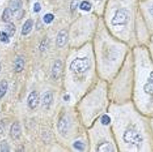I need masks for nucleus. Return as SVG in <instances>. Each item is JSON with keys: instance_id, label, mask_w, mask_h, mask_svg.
Wrapping results in <instances>:
<instances>
[{"instance_id": "5", "label": "nucleus", "mask_w": 153, "mask_h": 152, "mask_svg": "<svg viewBox=\"0 0 153 152\" xmlns=\"http://www.w3.org/2000/svg\"><path fill=\"white\" fill-rule=\"evenodd\" d=\"M90 65V61L86 57L76 58L71 62L70 68L75 73H83L88 70Z\"/></svg>"}, {"instance_id": "16", "label": "nucleus", "mask_w": 153, "mask_h": 152, "mask_svg": "<svg viewBox=\"0 0 153 152\" xmlns=\"http://www.w3.org/2000/svg\"><path fill=\"white\" fill-rule=\"evenodd\" d=\"M22 0H11L10 6V9L13 12H16L22 7Z\"/></svg>"}, {"instance_id": "27", "label": "nucleus", "mask_w": 153, "mask_h": 152, "mask_svg": "<svg viewBox=\"0 0 153 152\" xmlns=\"http://www.w3.org/2000/svg\"><path fill=\"white\" fill-rule=\"evenodd\" d=\"M33 10H34L35 12H39L41 10V6H40V4L38 2L34 4Z\"/></svg>"}, {"instance_id": "3", "label": "nucleus", "mask_w": 153, "mask_h": 152, "mask_svg": "<svg viewBox=\"0 0 153 152\" xmlns=\"http://www.w3.org/2000/svg\"><path fill=\"white\" fill-rule=\"evenodd\" d=\"M111 20L113 26L119 29V34L131 49L138 46L137 26L140 15L139 0H120Z\"/></svg>"}, {"instance_id": "18", "label": "nucleus", "mask_w": 153, "mask_h": 152, "mask_svg": "<svg viewBox=\"0 0 153 152\" xmlns=\"http://www.w3.org/2000/svg\"><path fill=\"white\" fill-rule=\"evenodd\" d=\"M8 83L5 80L0 81V99L2 98L7 92Z\"/></svg>"}, {"instance_id": "22", "label": "nucleus", "mask_w": 153, "mask_h": 152, "mask_svg": "<svg viewBox=\"0 0 153 152\" xmlns=\"http://www.w3.org/2000/svg\"><path fill=\"white\" fill-rule=\"evenodd\" d=\"M80 8L82 10L89 11L91 9V6L90 3L86 1H84L80 4Z\"/></svg>"}, {"instance_id": "9", "label": "nucleus", "mask_w": 153, "mask_h": 152, "mask_svg": "<svg viewBox=\"0 0 153 152\" xmlns=\"http://www.w3.org/2000/svg\"><path fill=\"white\" fill-rule=\"evenodd\" d=\"M28 105L31 109L36 108L39 102V96L38 93L36 91L31 92L27 98Z\"/></svg>"}, {"instance_id": "17", "label": "nucleus", "mask_w": 153, "mask_h": 152, "mask_svg": "<svg viewBox=\"0 0 153 152\" xmlns=\"http://www.w3.org/2000/svg\"><path fill=\"white\" fill-rule=\"evenodd\" d=\"M16 32V27L13 23H10L5 27V32L9 37L13 36Z\"/></svg>"}, {"instance_id": "23", "label": "nucleus", "mask_w": 153, "mask_h": 152, "mask_svg": "<svg viewBox=\"0 0 153 152\" xmlns=\"http://www.w3.org/2000/svg\"><path fill=\"white\" fill-rule=\"evenodd\" d=\"M54 18V16L51 13H47L44 16L43 19L45 23L46 24H49L53 21Z\"/></svg>"}, {"instance_id": "26", "label": "nucleus", "mask_w": 153, "mask_h": 152, "mask_svg": "<svg viewBox=\"0 0 153 152\" xmlns=\"http://www.w3.org/2000/svg\"><path fill=\"white\" fill-rule=\"evenodd\" d=\"M9 146L6 142L1 143L0 144V152L9 151Z\"/></svg>"}, {"instance_id": "12", "label": "nucleus", "mask_w": 153, "mask_h": 152, "mask_svg": "<svg viewBox=\"0 0 153 152\" xmlns=\"http://www.w3.org/2000/svg\"><path fill=\"white\" fill-rule=\"evenodd\" d=\"M53 95L51 92L47 91L45 92L42 95L41 102L42 104L45 107H48L52 103L53 101Z\"/></svg>"}, {"instance_id": "11", "label": "nucleus", "mask_w": 153, "mask_h": 152, "mask_svg": "<svg viewBox=\"0 0 153 152\" xmlns=\"http://www.w3.org/2000/svg\"><path fill=\"white\" fill-rule=\"evenodd\" d=\"M98 152H114L116 151L114 145L109 142H104L98 145L96 148Z\"/></svg>"}, {"instance_id": "20", "label": "nucleus", "mask_w": 153, "mask_h": 152, "mask_svg": "<svg viewBox=\"0 0 153 152\" xmlns=\"http://www.w3.org/2000/svg\"><path fill=\"white\" fill-rule=\"evenodd\" d=\"M73 146L75 150L79 151H83L84 150L85 147L84 143L80 141H75L74 143Z\"/></svg>"}, {"instance_id": "4", "label": "nucleus", "mask_w": 153, "mask_h": 152, "mask_svg": "<svg viewBox=\"0 0 153 152\" xmlns=\"http://www.w3.org/2000/svg\"><path fill=\"white\" fill-rule=\"evenodd\" d=\"M139 10L151 35H153V0H139Z\"/></svg>"}, {"instance_id": "6", "label": "nucleus", "mask_w": 153, "mask_h": 152, "mask_svg": "<svg viewBox=\"0 0 153 152\" xmlns=\"http://www.w3.org/2000/svg\"><path fill=\"white\" fill-rule=\"evenodd\" d=\"M70 122L68 117L63 116L59 119L57 123V130L62 136L65 137L69 134Z\"/></svg>"}, {"instance_id": "30", "label": "nucleus", "mask_w": 153, "mask_h": 152, "mask_svg": "<svg viewBox=\"0 0 153 152\" xmlns=\"http://www.w3.org/2000/svg\"><path fill=\"white\" fill-rule=\"evenodd\" d=\"M63 99L65 102L69 101L71 100V96L69 94L65 95H64Z\"/></svg>"}, {"instance_id": "19", "label": "nucleus", "mask_w": 153, "mask_h": 152, "mask_svg": "<svg viewBox=\"0 0 153 152\" xmlns=\"http://www.w3.org/2000/svg\"><path fill=\"white\" fill-rule=\"evenodd\" d=\"M150 57L153 62V35H151L150 40L146 45Z\"/></svg>"}, {"instance_id": "25", "label": "nucleus", "mask_w": 153, "mask_h": 152, "mask_svg": "<svg viewBox=\"0 0 153 152\" xmlns=\"http://www.w3.org/2000/svg\"><path fill=\"white\" fill-rule=\"evenodd\" d=\"M79 3V0H72L71 4V9L72 11L77 9Z\"/></svg>"}, {"instance_id": "24", "label": "nucleus", "mask_w": 153, "mask_h": 152, "mask_svg": "<svg viewBox=\"0 0 153 152\" xmlns=\"http://www.w3.org/2000/svg\"><path fill=\"white\" fill-rule=\"evenodd\" d=\"M9 36L6 32L0 31V40L3 43H8L9 42Z\"/></svg>"}, {"instance_id": "21", "label": "nucleus", "mask_w": 153, "mask_h": 152, "mask_svg": "<svg viewBox=\"0 0 153 152\" xmlns=\"http://www.w3.org/2000/svg\"><path fill=\"white\" fill-rule=\"evenodd\" d=\"M111 119L109 116L107 114H104L101 118V123L104 126H108L111 122Z\"/></svg>"}, {"instance_id": "13", "label": "nucleus", "mask_w": 153, "mask_h": 152, "mask_svg": "<svg viewBox=\"0 0 153 152\" xmlns=\"http://www.w3.org/2000/svg\"><path fill=\"white\" fill-rule=\"evenodd\" d=\"M33 26V21L32 20L29 19L25 22L23 25L22 30V34L24 35H28L30 33L32 29Z\"/></svg>"}, {"instance_id": "31", "label": "nucleus", "mask_w": 153, "mask_h": 152, "mask_svg": "<svg viewBox=\"0 0 153 152\" xmlns=\"http://www.w3.org/2000/svg\"><path fill=\"white\" fill-rule=\"evenodd\" d=\"M1 64H0V71H1Z\"/></svg>"}, {"instance_id": "28", "label": "nucleus", "mask_w": 153, "mask_h": 152, "mask_svg": "<svg viewBox=\"0 0 153 152\" xmlns=\"http://www.w3.org/2000/svg\"><path fill=\"white\" fill-rule=\"evenodd\" d=\"M5 128V122L3 120L0 121V134H2Z\"/></svg>"}, {"instance_id": "1", "label": "nucleus", "mask_w": 153, "mask_h": 152, "mask_svg": "<svg viewBox=\"0 0 153 152\" xmlns=\"http://www.w3.org/2000/svg\"><path fill=\"white\" fill-rule=\"evenodd\" d=\"M119 136L124 151L153 152V136L149 117L137 109L132 101L118 111Z\"/></svg>"}, {"instance_id": "7", "label": "nucleus", "mask_w": 153, "mask_h": 152, "mask_svg": "<svg viewBox=\"0 0 153 152\" xmlns=\"http://www.w3.org/2000/svg\"><path fill=\"white\" fill-rule=\"evenodd\" d=\"M69 39V33L65 29L59 31L56 39V44L59 48H62L66 45Z\"/></svg>"}, {"instance_id": "14", "label": "nucleus", "mask_w": 153, "mask_h": 152, "mask_svg": "<svg viewBox=\"0 0 153 152\" xmlns=\"http://www.w3.org/2000/svg\"><path fill=\"white\" fill-rule=\"evenodd\" d=\"M12 10L10 8H6L4 9L2 15V19L5 22H9L12 19L13 17Z\"/></svg>"}, {"instance_id": "15", "label": "nucleus", "mask_w": 153, "mask_h": 152, "mask_svg": "<svg viewBox=\"0 0 153 152\" xmlns=\"http://www.w3.org/2000/svg\"><path fill=\"white\" fill-rule=\"evenodd\" d=\"M25 66L24 59L21 57L17 58L14 64V69L16 72H20L23 70Z\"/></svg>"}, {"instance_id": "2", "label": "nucleus", "mask_w": 153, "mask_h": 152, "mask_svg": "<svg viewBox=\"0 0 153 152\" xmlns=\"http://www.w3.org/2000/svg\"><path fill=\"white\" fill-rule=\"evenodd\" d=\"M134 85L132 101L137 109L149 117L153 116V62L146 46L132 49Z\"/></svg>"}, {"instance_id": "29", "label": "nucleus", "mask_w": 153, "mask_h": 152, "mask_svg": "<svg viewBox=\"0 0 153 152\" xmlns=\"http://www.w3.org/2000/svg\"><path fill=\"white\" fill-rule=\"evenodd\" d=\"M149 121H150V126H151L153 136V116L151 117H149Z\"/></svg>"}, {"instance_id": "8", "label": "nucleus", "mask_w": 153, "mask_h": 152, "mask_svg": "<svg viewBox=\"0 0 153 152\" xmlns=\"http://www.w3.org/2000/svg\"><path fill=\"white\" fill-rule=\"evenodd\" d=\"M62 68V61L58 59L56 61L52 67L51 75L52 78L56 80L60 77Z\"/></svg>"}, {"instance_id": "10", "label": "nucleus", "mask_w": 153, "mask_h": 152, "mask_svg": "<svg viewBox=\"0 0 153 152\" xmlns=\"http://www.w3.org/2000/svg\"><path fill=\"white\" fill-rule=\"evenodd\" d=\"M21 134V129L20 124L18 122L13 123L10 130V135L13 140L19 138Z\"/></svg>"}]
</instances>
